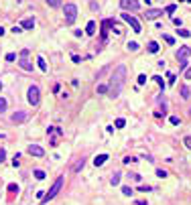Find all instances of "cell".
<instances>
[{
    "label": "cell",
    "mask_w": 191,
    "mask_h": 205,
    "mask_svg": "<svg viewBox=\"0 0 191 205\" xmlns=\"http://www.w3.org/2000/svg\"><path fill=\"white\" fill-rule=\"evenodd\" d=\"M124 79H126V65H118L114 69L112 77H110V83H108V96L110 98L120 96V91L124 87Z\"/></svg>",
    "instance_id": "obj_1"
},
{
    "label": "cell",
    "mask_w": 191,
    "mask_h": 205,
    "mask_svg": "<svg viewBox=\"0 0 191 205\" xmlns=\"http://www.w3.org/2000/svg\"><path fill=\"white\" fill-rule=\"evenodd\" d=\"M61 187H63V177H57L55 183L51 185V189L45 193V197L41 199V203H47V201H51V199H55V195L61 191Z\"/></svg>",
    "instance_id": "obj_2"
},
{
    "label": "cell",
    "mask_w": 191,
    "mask_h": 205,
    "mask_svg": "<svg viewBox=\"0 0 191 205\" xmlns=\"http://www.w3.org/2000/svg\"><path fill=\"white\" fill-rule=\"evenodd\" d=\"M63 10H65V24H73L77 18V6L73 2H67Z\"/></svg>",
    "instance_id": "obj_3"
},
{
    "label": "cell",
    "mask_w": 191,
    "mask_h": 205,
    "mask_svg": "<svg viewBox=\"0 0 191 205\" xmlns=\"http://www.w3.org/2000/svg\"><path fill=\"white\" fill-rule=\"evenodd\" d=\"M29 53H31V51H29V49H23V51H21V59H18V65H21V69H23V71H33V63H31V61H29Z\"/></svg>",
    "instance_id": "obj_4"
},
{
    "label": "cell",
    "mask_w": 191,
    "mask_h": 205,
    "mask_svg": "<svg viewBox=\"0 0 191 205\" xmlns=\"http://www.w3.org/2000/svg\"><path fill=\"white\" fill-rule=\"evenodd\" d=\"M27 100H29V104H31V106H37V104H39V100H41V90H39L37 85H31V87H29V91H27Z\"/></svg>",
    "instance_id": "obj_5"
},
{
    "label": "cell",
    "mask_w": 191,
    "mask_h": 205,
    "mask_svg": "<svg viewBox=\"0 0 191 205\" xmlns=\"http://www.w3.org/2000/svg\"><path fill=\"white\" fill-rule=\"evenodd\" d=\"M122 21H124L126 24H130L134 33H140V31H142V29H140V23L136 21V18L132 16V14H130V12H122Z\"/></svg>",
    "instance_id": "obj_6"
},
{
    "label": "cell",
    "mask_w": 191,
    "mask_h": 205,
    "mask_svg": "<svg viewBox=\"0 0 191 205\" xmlns=\"http://www.w3.org/2000/svg\"><path fill=\"white\" fill-rule=\"evenodd\" d=\"M47 136H51V146H55L57 140L63 136V130H61L59 126H51V128L47 130Z\"/></svg>",
    "instance_id": "obj_7"
},
{
    "label": "cell",
    "mask_w": 191,
    "mask_h": 205,
    "mask_svg": "<svg viewBox=\"0 0 191 205\" xmlns=\"http://www.w3.org/2000/svg\"><path fill=\"white\" fill-rule=\"evenodd\" d=\"M120 6L124 8V12H136L138 8H140V2L138 0H120Z\"/></svg>",
    "instance_id": "obj_8"
},
{
    "label": "cell",
    "mask_w": 191,
    "mask_h": 205,
    "mask_svg": "<svg viewBox=\"0 0 191 205\" xmlns=\"http://www.w3.org/2000/svg\"><path fill=\"white\" fill-rule=\"evenodd\" d=\"M27 152H29L31 157H37V159L45 157V148H43V146H39V144H31V146L27 148Z\"/></svg>",
    "instance_id": "obj_9"
},
{
    "label": "cell",
    "mask_w": 191,
    "mask_h": 205,
    "mask_svg": "<svg viewBox=\"0 0 191 205\" xmlns=\"http://www.w3.org/2000/svg\"><path fill=\"white\" fill-rule=\"evenodd\" d=\"M189 57H191V47H187V45L179 47V51H177V61H187Z\"/></svg>",
    "instance_id": "obj_10"
},
{
    "label": "cell",
    "mask_w": 191,
    "mask_h": 205,
    "mask_svg": "<svg viewBox=\"0 0 191 205\" xmlns=\"http://www.w3.org/2000/svg\"><path fill=\"white\" fill-rule=\"evenodd\" d=\"M159 16H163V10H161V8H148V10L145 12L146 21H157Z\"/></svg>",
    "instance_id": "obj_11"
},
{
    "label": "cell",
    "mask_w": 191,
    "mask_h": 205,
    "mask_svg": "<svg viewBox=\"0 0 191 205\" xmlns=\"http://www.w3.org/2000/svg\"><path fill=\"white\" fill-rule=\"evenodd\" d=\"M10 120L14 122V124H21V122H24V120H27V114H24V112H14Z\"/></svg>",
    "instance_id": "obj_12"
},
{
    "label": "cell",
    "mask_w": 191,
    "mask_h": 205,
    "mask_svg": "<svg viewBox=\"0 0 191 205\" xmlns=\"http://www.w3.org/2000/svg\"><path fill=\"white\" fill-rule=\"evenodd\" d=\"M110 21H112V18L102 21V41H106V37H108V26H110Z\"/></svg>",
    "instance_id": "obj_13"
},
{
    "label": "cell",
    "mask_w": 191,
    "mask_h": 205,
    "mask_svg": "<svg viewBox=\"0 0 191 205\" xmlns=\"http://www.w3.org/2000/svg\"><path fill=\"white\" fill-rule=\"evenodd\" d=\"M108 159H110L108 154H98V157L94 159V165H96V167H102V165H104V162H106Z\"/></svg>",
    "instance_id": "obj_14"
},
{
    "label": "cell",
    "mask_w": 191,
    "mask_h": 205,
    "mask_svg": "<svg viewBox=\"0 0 191 205\" xmlns=\"http://www.w3.org/2000/svg\"><path fill=\"white\" fill-rule=\"evenodd\" d=\"M21 26H23V29H33V26H35V18H24L23 23H21Z\"/></svg>",
    "instance_id": "obj_15"
},
{
    "label": "cell",
    "mask_w": 191,
    "mask_h": 205,
    "mask_svg": "<svg viewBox=\"0 0 191 205\" xmlns=\"http://www.w3.org/2000/svg\"><path fill=\"white\" fill-rule=\"evenodd\" d=\"M86 35H96V23H94V21L88 23V26H86Z\"/></svg>",
    "instance_id": "obj_16"
},
{
    "label": "cell",
    "mask_w": 191,
    "mask_h": 205,
    "mask_svg": "<svg viewBox=\"0 0 191 205\" xmlns=\"http://www.w3.org/2000/svg\"><path fill=\"white\" fill-rule=\"evenodd\" d=\"M148 53H153V55L159 53V43L157 41H150V43H148Z\"/></svg>",
    "instance_id": "obj_17"
},
{
    "label": "cell",
    "mask_w": 191,
    "mask_h": 205,
    "mask_svg": "<svg viewBox=\"0 0 191 205\" xmlns=\"http://www.w3.org/2000/svg\"><path fill=\"white\" fill-rule=\"evenodd\" d=\"M37 65H39V69L41 71H47V61L43 57H37Z\"/></svg>",
    "instance_id": "obj_18"
},
{
    "label": "cell",
    "mask_w": 191,
    "mask_h": 205,
    "mask_svg": "<svg viewBox=\"0 0 191 205\" xmlns=\"http://www.w3.org/2000/svg\"><path fill=\"white\" fill-rule=\"evenodd\" d=\"M153 81L157 83L161 90H165V81H163V77H161V75H155V77H153Z\"/></svg>",
    "instance_id": "obj_19"
},
{
    "label": "cell",
    "mask_w": 191,
    "mask_h": 205,
    "mask_svg": "<svg viewBox=\"0 0 191 205\" xmlns=\"http://www.w3.org/2000/svg\"><path fill=\"white\" fill-rule=\"evenodd\" d=\"M33 175H35V179H37V181H43V179H45V171H41V169H37Z\"/></svg>",
    "instance_id": "obj_20"
},
{
    "label": "cell",
    "mask_w": 191,
    "mask_h": 205,
    "mask_svg": "<svg viewBox=\"0 0 191 205\" xmlns=\"http://www.w3.org/2000/svg\"><path fill=\"white\" fill-rule=\"evenodd\" d=\"M110 183H112L114 187H116V185H120V173H114L112 179H110Z\"/></svg>",
    "instance_id": "obj_21"
},
{
    "label": "cell",
    "mask_w": 191,
    "mask_h": 205,
    "mask_svg": "<svg viewBox=\"0 0 191 205\" xmlns=\"http://www.w3.org/2000/svg\"><path fill=\"white\" fill-rule=\"evenodd\" d=\"M6 108H8V104H6V98H0V114H4V112H6Z\"/></svg>",
    "instance_id": "obj_22"
},
{
    "label": "cell",
    "mask_w": 191,
    "mask_h": 205,
    "mask_svg": "<svg viewBox=\"0 0 191 205\" xmlns=\"http://www.w3.org/2000/svg\"><path fill=\"white\" fill-rule=\"evenodd\" d=\"M181 96H183V100H187V98L191 96V91H189V87H187V85H183V87H181Z\"/></svg>",
    "instance_id": "obj_23"
},
{
    "label": "cell",
    "mask_w": 191,
    "mask_h": 205,
    "mask_svg": "<svg viewBox=\"0 0 191 205\" xmlns=\"http://www.w3.org/2000/svg\"><path fill=\"white\" fill-rule=\"evenodd\" d=\"M163 39H165V43L167 45H175V39L171 37V35H167V33H163Z\"/></svg>",
    "instance_id": "obj_24"
},
{
    "label": "cell",
    "mask_w": 191,
    "mask_h": 205,
    "mask_svg": "<svg viewBox=\"0 0 191 205\" xmlns=\"http://www.w3.org/2000/svg\"><path fill=\"white\" fill-rule=\"evenodd\" d=\"M96 91H98V93H108V85H106V83H100V85L96 87Z\"/></svg>",
    "instance_id": "obj_25"
},
{
    "label": "cell",
    "mask_w": 191,
    "mask_h": 205,
    "mask_svg": "<svg viewBox=\"0 0 191 205\" xmlns=\"http://www.w3.org/2000/svg\"><path fill=\"white\" fill-rule=\"evenodd\" d=\"M114 126H116V128H124V126H126V120H124V118H118V120L114 122Z\"/></svg>",
    "instance_id": "obj_26"
},
{
    "label": "cell",
    "mask_w": 191,
    "mask_h": 205,
    "mask_svg": "<svg viewBox=\"0 0 191 205\" xmlns=\"http://www.w3.org/2000/svg\"><path fill=\"white\" fill-rule=\"evenodd\" d=\"M47 4L51 8H57V6H61V0H47Z\"/></svg>",
    "instance_id": "obj_27"
},
{
    "label": "cell",
    "mask_w": 191,
    "mask_h": 205,
    "mask_svg": "<svg viewBox=\"0 0 191 205\" xmlns=\"http://www.w3.org/2000/svg\"><path fill=\"white\" fill-rule=\"evenodd\" d=\"M175 10H177V6H175V4H169L167 8H165V14H173Z\"/></svg>",
    "instance_id": "obj_28"
},
{
    "label": "cell",
    "mask_w": 191,
    "mask_h": 205,
    "mask_svg": "<svg viewBox=\"0 0 191 205\" xmlns=\"http://www.w3.org/2000/svg\"><path fill=\"white\" fill-rule=\"evenodd\" d=\"M128 51H138V43H136V41H130V43H128Z\"/></svg>",
    "instance_id": "obj_29"
},
{
    "label": "cell",
    "mask_w": 191,
    "mask_h": 205,
    "mask_svg": "<svg viewBox=\"0 0 191 205\" xmlns=\"http://www.w3.org/2000/svg\"><path fill=\"white\" fill-rule=\"evenodd\" d=\"M8 193H18V185L10 183V185H8Z\"/></svg>",
    "instance_id": "obj_30"
},
{
    "label": "cell",
    "mask_w": 191,
    "mask_h": 205,
    "mask_svg": "<svg viewBox=\"0 0 191 205\" xmlns=\"http://www.w3.org/2000/svg\"><path fill=\"white\" fill-rule=\"evenodd\" d=\"M136 162V157H126L124 159V165H134Z\"/></svg>",
    "instance_id": "obj_31"
},
{
    "label": "cell",
    "mask_w": 191,
    "mask_h": 205,
    "mask_svg": "<svg viewBox=\"0 0 191 205\" xmlns=\"http://www.w3.org/2000/svg\"><path fill=\"white\" fill-rule=\"evenodd\" d=\"M10 33H14V35L23 33V26H21V24H14V26H12V31H10Z\"/></svg>",
    "instance_id": "obj_32"
},
{
    "label": "cell",
    "mask_w": 191,
    "mask_h": 205,
    "mask_svg": "<svg viewBox=\"0 0 191 205\" xmlns=\"http://www.w3.org/2000/svg\"><path fill=\"white\" fill-rule=\"evenodd\" d=\"M169 122H171V124H173V126L181 124V120H179V118H177V116H171V118H169Z\"/></svg>",
    "instance_id": "obj_33"
},
{
    "label": "cell",
    "mask_w": 191,
    "mask_h": 205,
    "mask_svg": "<svg viewBox=\"0 0 191 205\" xmlns=\"http://www.w3.org/2000/svg\"><path fill=\"white\" fill-rule=\"evenodd\" d=\"M167 79H169V83L173 85V83H175V79H177V77H175V73H167Z\"/></svg>",
    "instance_id": "obj_34"
},
{
    "label": "cell",
    "mask_w": 191,
    "mask_h": 205,
    "mask_svg": "<svg viewBox=\"0 0 191 205\" xmlns=\"http://www.w3.org/2000/svg\"><path fill=\"white\" fill-rule=\"evenodd\" d=\"M130 179H132V181H136V183L142 181V177H140V175H136V173H132V175H130Z\"/></svg>",
    "instance_id": "obj_35"
},
{
    "label": "cell",
    "mask_w": 191,
    "mask_h": 205,
    "mask_svg": "<svg viewBox=\"0 0 191 205\" xmlns=\"http://www.w3.org/2000/svg\"><path fill=\"white\" fill-rule=\"evenodd\" d=\"M83 162H86V160L81 159V160H77V165H75V173L77 171H81V169H83Z\"/></svg>",
    "instance_id": "obj_36"
},
{
    "label": "cell",
    "mask_w": 191,
    "mask_h": 205,
    "mask_svg": "<svg viewBox=\"0 0 191 205\" xmlns=\"http://www.w3.org/2000/svg\"><path fill=\"white\" fill-rule=\"evenodd\" d=\"M145 83H146V75L140 73V75H138V85H145Z\"/></svg>",
    "instance_id": "obj_37"
},
{
    "label": "cell",
    "mask_w": 191,
    "mask_h": 205,
    "mask_svg": "<svg viewBox=\"0 0 191 205\" xmlns=\"http://www.w3.org/2000/svg\"><path fill=\"white\" fill-rule=\"evenodd\" d=\"M157 177L165 179V177H167V171H163V169H157Z\"/></svg>",
    "instance_id": "obj_38"
},
{
    "label": "cell",
    "mask_w": 191,
    "mask_h": 205,
    "mask_svg": "<svg viewBox=\"0 0 191 205\" xmlns=\"http://www.w3.org/2000/svg\"><path fill=\"white\" fill-rule=\"evenodd\" d=\"M14 59H16V55H14V53H8V55H6V61H8V63H12Z\"/></svg>",
    "instance_id": "obj_39"
},
{
    "label": "cell",
    "mask_w": 191,
    "mask_h": 205,
    "mask_svg": "<svg viewBox=\"0 0 191 205\" xmlns=\"http://www.w3.org/2000/svg\"><path fill=\"white\" fill-rule=\"evenodd\" d=\"M122 193L124 195H132V189H130V187H122Z\"/></svg>",
    "instance_id": "obj_40"
},
{
    "label": "cell",
    "mask_w": 191,
    "mask_h": 205,
    "mask_svg": "<svg viewBox=\"0 0 191 205\" xmlns=\"http://www.w3.org/2000/svg\"><path fill=\"white\" fill-rule=\"evenodd\" d=\"M179 35H181V37H185V39H187V37H189V31H185V29H179Z\"/></svg>",
    "instance_id": "obj_41"
},
{
    "label": "cell",
    "mask_w": 191,
    "mask_h": 205,
    "mask_svg": "<svg viewBox=\"0 0 191 205\" xmlns=\"http://www.w3.org/2000/svg\"><path fill=\"white\" fill-rule=\"evenodd\" d=\"M185 79H191V67L185 69Z\"/></svg>",
    "instance_id": "obj_42"
},
{
    "label": "cell",
    "mask_w": 191,
    "mask_h": 205,
    "mask_svg": "<svg viewBox=\"0 0 191 205\" xmlns=\"http://www.w3.org/2000/svg\"><path fill=\"white\" fill-rule=\"evenodd\" d=\"M173 24H175V26H181L183 21H181V18H173Z\"/></svg>",
    "instance_id": "obj_43"
},
{
    "label": "cell",
    "mask_w": 191,
    "mask_h": 205,
    "mask_svg": "<svg viewBox=\"0 0 191 205\" xmlns=\"http://www.w3.org/2000/svg\"><path fill=\"white\" fill-rule=\"evenodd\" d=\"M183 142H185V146H187V148H191V136H187Z\"/></svg>",
    "instance_id": "obj_44"
},
{
    "label": "cell",
    "mask_w": 191,
    "mask_h": 205,
    "mask_svg": "<svg viewBox=\"0 0 191 205\" xmlns=\"http://www.w3.org/2000/svg\"><path fill=\"white\" fill-rule=\"evenodd\" d=\"M138 191H142V193H146V191H150V187H145V185H140V187H138Z\"/></svg>",
    "instance_id": "obj_45"
},
{
    "label": "cell",
    "mask_w": 191,
    "mask_h": 205,
    "mask_svg": "<svg viewBox=\"0 0 191 205\" xmlns=\"http://www.w3.org/2000/svg\"><path fill=\"white\" fill-rule=\"evenodd\" d=\"M4 159H6V152H4V148H2V150H0V162H2Z\"/></svg>",
    "instance_id": "obj_46"
},
{
    "label": "cell",
    "mask_w": 191,
    "mask_h": 205,
    "mask_svg": "<svg viewBox=\"0 0 191 205\" xmlns=\"http://www.w3.org/2000/svg\"><path fill=\"white\" fill-rule=\"evenodd\" d=\"M2 35H4V29H2V26H0V37H2Z\"/></svg>",
    "instance_id": "obj_47"
},
{
    "label": "cell",
    "mask_w": 191,
    "mask_h": 205,
    "mask_svg": "<svg viewBox=\"0 0 191 205\" xmlns=\"http://www.w3.org/2000/svg\"><path fill=\"white\" fill-rule=\"evenodd\" d=\"M136 205H146V203H145V201H138V203H136Z\"/></svg>",
    "instance_id": "obj_48"
},
{
    "label": "cell",
    "mask_w": 191,
    "mask_h": 205,
    "mask_svg": "<svg viewBox=\"0 0 191 205\" xmlns=\"http://www.w3.org/2000/svg\"><path fill=\"white\" fill-rule=\"evenodd\" d=\"M145 2H146V4H150V2H153V0H145Z\"/></svg>",
    "instance_id": "obj_49"
},
{
    "label": "cell",
    "mask_w": 191,
    "mask_h": 205,
    "mask_svg": "<svg viewBox=\"0 0 191 205\" xmlns=\"http://www.w3.org/2000/svg\"><path fill=\"white\" fill-rule=\"evenodd\" d=\"M0 90H2V81H0Z\"/></svg>",
    "instance_id": "obj_50"
},
{
    "label": "cell",
    "mask_w": 191,
    "mask_h": 205,
    "mask_svg": "<svg viewBox=\"0 0 191 205\" xmlns=\"http://www.w3.org/2000/svg\"><path fill=\"white\" fill-rule=\"evenodd\" d=\"M181 2H187V0H181Z\"/></svg>",
    "instance_id": "obj_51"
},
{
    "label": "cell",
    "mask_w": 191,
    "mask_h": 205,
    "mask_svg": "<svg viewBox=\"0 0 191 205\" xmlns=\"http://www.w3.org/2000/svg\"><path fill=\"white\" fill-rule=\"evenodd\" d=\"M189 114H191V110H189Z\"/></svg>",
    "instance_id": "obj_52"
}]
</instances>
